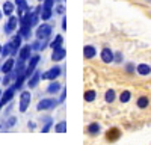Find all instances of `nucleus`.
Returning <instances> with one entry per match:
<instances>
[{
    "label": "nucleus",
    "mask_w": 151,
    "mask_h": 145,
    "mask_svg": "<svg viewBox=\"0 0 151 145\" xmlns=\"http://www.w3.org/2000/svg\"><path fill=\"white\" fill-rule=\"evenodd\" d=\"M95 55H97V48H95L94 45L88 44V45L83 47V57H85V59H94Z\"/></svg>",
    "instance_id": "obj_15"
},
{
    "label": "nucleus",
    "mask_w": 151,
    "mask_h": 145,
    "mask_svg": "<svg viewBox=\"0 0 151 145\" xmlns=\"http://www.w3.org/2000/svg\"><path fill=\"white\" fill-rule=\"evenodd\" d=\"M119 138H121V130L118 127H112L106 131V141H109V142H115Z\"/></svg>",
    "instance_id": "obj_10"
},
{
    "label": "nucleus",
    "mask_w": 151,
    "mask_h": 145,
    "mask_svg": "<svg viewBox=\"0 0 151 145\" xmlns=\"http://www.w3.org/2000/svg\"><path fill=\"white\" fill-rule=\"evenodd\" d=\"M30 47H32V50H33V52H40V50H41V39H38V38H36V39L30 44Z\"/></svg>",
    "instance_id": "obj_34"
},
{
    "label": "nucleus",
    "mask_w": 151,
    "mask_h": 145,
    "mask_svg": "<svg viewBox=\"0 0 151 145\" xmlns=\"http://www.w3.org/2000/svg\"><path fill=\"white\" fill-rule=\"evenodd\" d=\"M18 33L21 35L23 39H30V36H32V27L29 26V24H21L20 29H18Z\"/></svg>",
    "instance_id": "obj_16"
},
{
    "label": "nucleus",
    "mask_w": 151,
    "mask_h": 145,
    "mask_svg": "<svg viewBox=\"0 0 151 145\" xmlns=\"http://www.w3.org/2000/svg\"><path fill=\"white\" fill-rule=\"evenodd\" d=\"M55 131H58V133H65V131H67V121H60V123L55 124Z\"/></svg>",
    "instance_id": "obj_31"
},
{
    "label": "nucleus",
    "mask_w": 151,
    "mask_h": 145,
    "mask_svg": "<svg viewBox=\"0 0 151 145\" xmlns=\"http://www.w3.org/2000/svg\"><path fill=\"white\" fill-rule=\"evenodd\" d=\"M136 72L141 76H148V74H151V67L147 64H139L136 67Z\"/></svg>",
    "instance_id": "obj_22"
},
{
    "label": "nucleus",
    "mask_w": 151,
    "mask_h": 145,
    "mask_svg": "<svg viewBox=\"0 0 151 145\" xmlns=\"http://www.w3.org/2000/svg\"><path fill=\"white\" fill-rule=\"evenodd\" d=\"M30 100H32V95L29 91H21L20 94V112L24 113V112H27V109H29V104H30Z\"/></svg>",
    "instance_id": "obj_5"
},
{
    "label": "nucleus",
    "mask_w": 151,
    "mask_h": 145,
    "mask_svg": "<svg viewBox=\"0 0 151 145\" xmlns=\"http://www.w3.org/2000/svg\"><path fill=\"white\" fill-rule=\"evenodd\" d=\"M12 111V101L8 103V107H6V115H9V112Z\"/></svg>",
    "instance_id": "obj_42"
},
{
    "label": "nucleus",
    "mask_w": 151,
    "mask_h": 145,
    "mask_svg": "<svg viewBox=\"0 0 151 145\" xmlns=\"http://www.w3.org/2000/svg\"><path fill=\"white\" fill-rule=\"evenodd\" d=\"M2 94H3V92H2V89H0V98H2Z\"/></svg>",
    "instance_id": "obj_47"
},
{
    "label": "nucleus",
    "mask_w": 151,
    "mask_h": 145,
    "mask_svg": "<svg viewBox=\"0 0 151 145\" xmlns=\"http://www.w3.org/2000/svg\"><path fill=\"white\" fill-rule=\"evenodd\" d=\"M0 71H2V68H0Z\"/></svg>",
    "instance_id": "obj_50"
},
{
    "label": "nucleus",
    "mask_w": 151,
    "mask_h": 145,
    "mask_svg": "<svg viewBox=\"0 0 151 145\" xmlns=\"http://www.w3.org/2000/svg\"><path fill=\"white\" fill-rule=\"evenodd\" d=\"M2 17H3V11L0 9V20H2Z\"/></svg>",
    "instance_id": "obj_44"
},
{
    "label": "nucleus",
    "mask_w": 151,
    "mask_h": 145,
    "mask_svg": "<svg viewBox=\"0 0 151 145\" xmlns=\"http://www.w3.org/2000/svg\"><path fill=\"white\" fill-rule=\"evenodd\" d=\"M2 47H3V45H2V44H0V56H2Z\"/></svg>",
    "instance_id": "obj_46"
},
{
    "label": "nucleus",
    "mask_w": 151,
    "mask_h": 145,
    "mask_svg": "<svg viewBox=\"0 0 151 145\" xmlns=\"http://www.w3.org/2000/svg\"><path fill=\"white\" fill-rule=\"evenodd\" d=\"M148 104H150V100H148V97H145V95H141L139 98L136 100V106L139 109H145V107H148Z\"/></svg>",
    "instance_id": "obj_25"
},
{
    "label": "nucleus",
    "mask_w": 151,
    "mask_h": 145,
    "mask_svg": "<svg viewBox=\"0 0 151 145\" xmlns=\"http://www.w3.org/2000/svg\"><path fill=\"white\" fill-rule=\"evenodd\" d=\"M45 91H47V94L55 95V94H58V92L62 91V85L58 82V79H56V80H52V83H48V86H47Z\"/></svg>",
    "instance_id": "obj_14"
},
{
    "label": "nucleus",
    "mask_w": 151,
    "mask_h": 145,
    "mask_svg": "<svg viewBox=\"0 0 151 145\" xmlns=\"http://www.w3.org/2000/svg\"><path fill=\"white\" fill-rule=\"evenodd\" d=\"M150 2H151V0H150Z\"/></svg>",
    "instance_id": "obj_52"
},
{
    "label": "nucleus",
    "mask_w": 151,
    "mask_h": 145,
    "mask_svg": "<svg viewBox=\"0 0 151 145\" xmlns=\"http://www.w3.org/2000/svg\"><path fill=\"white\" fill-rule=\"evenodd\" d=\"M38 2H42V0H38Z\"/></svg>",
    "instance_id": "obj_48"
},
{
    "label": "nucleus",
    "mask_w": 151,
    "mask_h": 145,
    "mask_svg": "<svg viewBox=\"0 0 151 145\" xmlns=\"http://www.w3.org/2000/svg\"><path fill=\"white\" fill-rule=\"evenodd\" d=\"M125 72L127 74H133V72H136V65L129 62V64H125Z\"/></svg>",
    "instance_id": "obj_33"
},
{
    "label": "nucleus",
    "mask_w": 151,
    "mask_h": 145,
    "mask_svg": "<svg viewBox=\"0 0 151 145\" xmlns=\"http://www.w3.org/2000/svg\"><path fill=\"white\" fill-rule=\"evenodd\" d=\"M86 131L89 136H97V135H100V131H101V127H100L98 123H91L86 127Z\"/></svg>",
    "instance_id": "obj_19"
},
{
    "label": "nucleus",
    "mask_w": 151,
    "mask_h": 145,
    "mask_svg": "<svg viewBox=\"0 0 151 145\" xmlns=\"http://www.w3.org/2000/svg\"><path fill=\"white\" fill-rule=\"evenodd\" d=\"M55 2L56 0H42V6H45V8H53L55 6Z\"/></svg>",
    "instance_id": "obj_39"
},
{
    "label": "nucleus",
    "mask_w": 151,
    "mask_h": 145,
    "mask_svg": "<svg viewBox=\"0 0 151 145\" xmlns=\"http://www.w3.org/2000/svg\"><path fill=\"white\" fill-rule=\"evenodd\" d=\"M27 128H29V130H35V128H36V123H33V121H29V123H27Z\"/></svg>",
    "instance_id": "obj_40"
},
{
    "label": "nucleus",
    "mask_w": 151,
    "mask_h": 145,
    "mask_svg": "<svg viewBox=\"0 0 151 145\" xmlns=\"http://www.w3.org/2000/svg\"><path fill=\"white\" fill-rule=\"evenodd\" d=\"M59 103H58V100L56 98H41L40 101H38V104H36V111H40V112H42V111H52V109H55L56 106H58Z\"/></svg>",
    "instance_id": "obj_3"
},
{
    "label": "nucleus",
    "mask_w": 151,
    "mask_h": 145,
    "mask_svg": "<svg viewBox=\"0 0 151 145\" xmlns=\"http://www.w3.org/2000/svg\"><path fill=\"white\" fill-rule=\"evenodd\" d=\"M15 86L14 85H9V86H6V91L2 94V98H0V101H2L3 104H8L9 101L14 100V97H15Z\"/></svg>",
    "instance_id": "obj_6"
},
{
    "label": "nucleus",
    "mask_w": 151,
    "mask_h": 145,
    "mask_svg": "<svg viewBox=\"0 0 151 145\" xmlns=\"http://www.w3.org/2000/svg\"><path fill=\"white\" fill-rule=\"evenodd\" d=\"M115 100H116V92L113 91V89H107L106 94H104V101L110 104V103H113Z\"/></svg>",
    "instance_id": "obj_24"
},
{
    "label": "nucleus",
    "mask_w": 151,
    "mask_h": 145,
    "mask_svg": "<svg viewBox=\"0 0 151 145\" xmlns=\"http://www.w3.org/2000/svg\"><path fill=\"white\" fill-rule=\"evenodd\" d=\"M83 98H85L86 103H92V101L97 98V92H95L94 89H88V91H85V94H83Z\"/></svg>",
    "instance_id": "obj_23"
},
{
    "label": "nucleus",
    "mask_w": 151,
    "mask_h": 145,
    "mask_svg": "<svg viewBox=\"0 0 151 145\" xmlns=\"http://www.w3.org/2000/svg\"><path fill=\"white\" fill-rule=\"evenodd\" d=\"M21 41H23V38H21V35H20V33L14 35V36H12V38L9 39V42L12 44V56H14V55H17V53H18V50H20V47L23 45V44H21Z\"/></svg>",
    "instance_id": "obj_11"
},
{
    "label": "nucleus",
    "mask_w": 151,
    "mask_h": 145,
    "mask_svg": "<svg viewBox=\"0 0 151 145\" xmlns=\"http://www.w3.org/2000/svg\"><path fill=\"white\" fill-rule=\"evenodd\" d=\"M26 80H27V77H26V74L23 72V74H18V76H17V79L14 80V83H12V85L15 86L17 91L21 92V91H23V86H24V83H26Z\"/></svg>",
    "instance_id": "obj_18"
},
{
    "label": "nucleus",
    "mask_w": 151,
    "mask_h": 145,
    "mask_svg": "<svg viewBox=\"0 0 151 145\" xmlns=\"http://www.w3.org/2000/svg\"><path fill=\"white\" fill-rule=\"evenodd\" d=\"M53 8H45V6H42V11H41V20L42 21H48L50 18H52L53 17Z\"/></svg>",
    "instance_id": "obj_21"
},
{
    "label": "nucleus",
    "mask_w": 151,
    "mask_h": 145,
    "mask_svg": "<svg viewBox=\"0 0 151 145\" xmlns=\"http://www.w3.org/2000/svg\"><path fill=\"white\" fill-rule=\"evenodd\" d=\"M32 55H33V50H32L30 44H23V45L20 47V50H18V59L26 60V62H27Z\"/></svg>",
    "instance_id": "obj_7"
},
{
    "label": "nucleus",
    "mask_w": 151,
    "mask_h": 145,
    "mask_svg": "<svg viewBox=\"0 0 151 145\" xmlns=\"http://www.w3.org/2000/svg\"><path fill=\"white\" fill-rule=\"evenodd\" d=\"M15 3L14 2H9V0H8V2H5L3 3V6H2V11H3V15H6V17H9V15H12V14H14V12H15Z\"/></svg>",
    "instance_id": "obj_17"
},
{
    "label": "nucleus",
    "mask_w": 151,
    "mask_h": 145,
    "mask_svg": "<svg viewBox=\"0 0 151 145\" xmlns=\"http://www.w3.org/2000/svg\"><path fill=\"white\" fill-rule=\"evenodd\" d=\"M118 98H119L121 103H129V101L132 100V92H130V91H122V92L119 94Z\"/></svg>",
    "instance_id": "obj_29"
},
{
    "label": "nucleus",
    "mask_w": 151,
    "mask_h": 145,
    "mask_svg": "<svg viewBox=\"0 0 151 145\" xmlns=\"http://www.w3.org/2000/svg\"><path fill=\"white\" fill-rule=\"evenodd\" d=\"M41 121H42V128H41V131H42V133L50 131V128H52V126H53V118H52V116H44V118H41Z\"/></svg>",
    "instance_id": "obj_20"
},
{
    "label": "nucleus",
    "mask_w": 151,
    "mask_h": 145,
    "mask_svg": "<svg viewBox=\"0 0 151 145\" xmlns=\"http://www.w3.org/2000/svg\"><path fill=\"white\" fill-rule=\"evenodd\" d=\"M62 42H64V36H62V35H56V36H55V39H53L52 42H50V45H48V47L53 50V48L60 47V45H62Z\"/></svg>",
    "instance_id": "obj_26"
},
{
    "label": "nucleus",
    "mask_w": 151,
    "mask_h": 145,
    "mask_svg": "<svg viewBox=\"0 0 151 145\" xmlns=\"http://www.w3.org/2000/svg\"><path fill=\"white\" fill-rule=\"evenodd\" d=\"M65 98H67V89H65V88H62V91H60V98L58 100V103H59V104H60V103H64Z\"/></svg>",
    "instance_id": "obj_38"
},
{
    "label": "nucleus",
    "mask_w": 151,
    "mask_h": 145,
    "mask_svg": "<svg viewBox=\"0 0 151 145\" xmlns=\"http://www.w3.org/2000/svg\"><path fill=\"white\" fill-rule=\"evenodd\" d=\"M40 80H41V71H38V70H35L33 71V74L27 79V88L29 89H33V88H36L38 86V83H40Z\"/></svg>",
    "instance_id": "obj_9"
},
{
    "label": "nucleus",
    "mask_w": 151,
    "mask_h": 145,
    "mask_svg": "<svg viewBox=\"0 0 151 145\" xmlns=\"http://www.w3.org/2000/svg\"><path fill=\"white\" fill-rule=\"evenodd\" d=\"M100 56H101V60H103L104 64L113 62V52L110 50L109 47H103V50H101V53H100Z\"/></svg>",
    "instance_id": "obj_13"
},
{
    "label": "nucleus",
    "mask_w": 151,
    "mask_h": 145,
    "mask_svg": "<svg viewBox=\"0 0 151 145\" xmlns=\"http://www.w3.org/2000/svg\"><path fill=\"white\" fill-rule=\"evenodd\" d=\"M20 26V21H18V17L17 15H9L8 17V21L5 23V26H3V32L5 35H12L15 32V29Z\"/></svg>",
    "instance_id": "obj_2"
},
{
    "label": "nucleus",
    "mask_w": 151,
    "mask_h": 145,
    "mask_svg": "<svg viewBox=\"0 0 151 145\" xmlns=\"http://www.w3.org/2000/svg\"><path fill=\"white\" fill-rule=\"evenodd\" d=\"M56 2H59V0H56Z\"/></svg>",
    "instance_id": "obj_51"
},
{
    "label": "nucleus",
    "mask_w": 151,
    "mask_h": 145,
    "mask_svg": "<svg viewBox=\"0 0 151 145\" xmlns=\"http://www.w3.org/2000/svg\"><path fill=\"white\" fill-rule=\"evenodd\" d=\"M11 83H12V77H11V74L8 72V74H5V77L2 79V85H3V86H9Z\"/></svg>",
    "instance_id": "obj_35"
},
{
    "label": "nucleus",
    "mask_w": 151,
    "mask_h": 145,
    "mask_svg": "<svg viewBox=\"0 0 151 145\" xmlns=\"http://www.w3.org/2000/svg\"><path fill=\"white\" fill-rule=\"evenodd\" d=\"M0 83H2V79H0Z\"/></svg>",
    "instance_id": "obj_49"
},
{
    "label": "nucleus",
    "mask_w": 151,
    "mask_h": 145,
    "mask_svg": "<svg viewBox=\"0 0 151 145\" xmlns=\"http://www.w3.org/2000/svg\"><path fill=\"white\" fill-rule=\"evenodd\" d=\"M50 35H52V26L47 23H42V24H38L36 26V30H35V36L38 39H47L50 38Z\"/></svg>",
    "instance_id": "obj_1"
},
{
    "label": "nucleus",
    "mask_w": 151,
    "mask_h": 145,
    "mask_svg": "<svg viewBox=\"0 0 151 145\" xmlns=\"http://www.w3.org/2000/svg\"><path fill=\"white\" fill-rule=\"evenodd\" d=\"M55 12H56L58 15H65V6L64 5H58L55 8Z\"/></svg>",
    "instance_id": "obj_37"
},
{
    "label": "nucleus",
    "mask_w": 151,
    "mask_h": 145,
    "mask_svg": "<svg viewBox=\"0 0 151 145\" xmlns=\"http://www.w3.org/2000/svg\"><path fill=\"white\" fill-rule=\"evenodd\" d=\"M67 56V50L64 47H58V48H53V52H52V60L53 62H60V60H64Z\"/></svg>",
    "instance_id": "obj_8"
},
{
    "label": "nucleus",
    "mask_w": 151,
    "mask_h": 145,
    "mask_svg": "<svg viewBox=\"0 0 151 145\" xmlns=\"http://www.w3.org/2000/svg\"><path fill=\"white\" fill-rule=\"evenodd\" d=\"M3 106H5V104H3L2 101H0V112H2V107H3Z\"/></svg>",
    "instance_id": "obj_45"
},
{
    "label": "nucleus",
    "mask_w": 151,
    "mask_h": 145,
    "mask_svg": "<svg viewBox=\"0 0 151 145\" xmlns=\"http://www.w3.org/2000/svg\"><path fill=\"white\" fill-rule=\"evenodd\" d=\"M17 124V118L15 116H9L6 121H5V124H3V128H6V130H9V128H12Z\"/></svg>",
    "instance_id": "obj_30"
},
{
    "label": "nucleus",
    "mask_w": 151,
    "mask_h": 145,
    "mask_svg": "<svg viewBox=\"0 0 151 145\" xmlns=\"http://www.w3.org/2000/svg\"><path fill=\"white\" fill-rule=\"evenodd\" d=\"M41 11H42V3H41V5H38V6L33 9V12H35V14H40V15H41Z\"/></svg>",
    "instance_id": "obj_41"
},
{
    "label": "nucleus",
    "mask_w": 151,
    "mask_h": 145,
    "mask_svg": "<svg viewBox=\"0 0 151 145\" xmlns=\"http://www.w3.org/2000/svg\"><path fill=\"white\" fill-rule=\"evenodd\" d=\"M2 56H3V57H9V56H12V44H11L9 41L2 47Z\"/></svg>",
    "instance_id": "obj_27"
},
{
    "label": "nucleus",
    "mask_w": 151,
    "mask_h": 145,
    "mask_svg": "<svg viewBox=\"0 0 151 145\" xmlns=\"http://www.w3.org/2000/svg\"><path fill=\"white\" fill-rule=\"evenodd\" d=\"M124 60V57H122V53L121 52H116V53H113V62H116V64H121Z\"/></svg>",
    "instance_id": "obj_36"
},
{
    "label": "nucleus",
    "mask_w": 151,
    "mask_h": 145,
    "mask_svg": "<svg viewBox=\"0 0 151 145\" xmlns=\"http://www.w3.org/2000/svg\"><path fill=\"white\" fill-rule=\"evenodd\" d=\"M40 20H41L40 14H35V12L32 11V12H30V18H29V24H30V26H32V27H36L38 23H40Z\"/></svg>",
    "instance_id": "obj_28"
},
{
    "label": "nucleus",
    "mask_w": 151,
    "mask_h": 145,
    "mask_svg": "<svg viewBox=\"0 0 151 145\" xmlns=\"http://www.w3.org/2000/svg\"><path fill=\"white\" fill-rule=\"evenodd\" d=\"M62 29H64V30H67V18H65V17L62 18Z\"/></svg>",
    "instance_id": "obj_43"
},
{
    "label": "nucleus",
    "mask_w": 151,
    "mask_h": 145,
    "mask_svg": "<svg viewBox=\"0 0 151 145\" xmlns=\"http://www.w3.org/2000/svg\"><path fill=\"white\" fill-rule=\"evenodd\" d=\"M60 74H62V68H60L59 65H55V67H52L50 70L41 72V79H42V80H50V82H52V80H56Z\"/></svg>",
    "instance_id": "obj_4"
},
{
    "label": "nucleus",
    "mask_w": 151,
    "mask_h": 145,
    "mask_svg": "<svg viewBox=\"0 0 151 145\" xmlns=\"http://www.w3.org/2000/svg\"><path fill=\"white\" fill-rule=\"evenodd\" d=\"M14 3L15 6H20V8H24V9H29V3H27V0H14Z\"/></svg>",
    "instance_id": "obj_32"
},
{
    "label": "nucleus",
    "mask_w": 151,
    "mask_h": 145,
    "mask_svg": "<svg viewBox=\"0 0 151 145\" xmlns=\"http://www.w3.org/2000/svg\"><path fill=\"white\" fill-rule=\"evenodd\" d=\"M15 62H17V60L12 57V56L6 57V60L3 62V65L0 67V68H2V72H3V74H8V72H11L12 70H14V68H15Z\"/></svg>",
    "instance_id": "obj_12"
}]
</instances>
